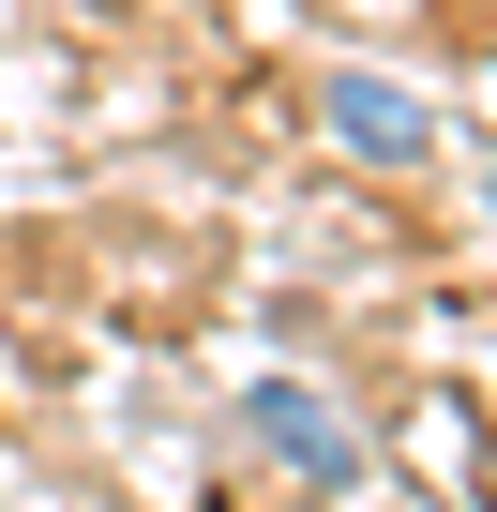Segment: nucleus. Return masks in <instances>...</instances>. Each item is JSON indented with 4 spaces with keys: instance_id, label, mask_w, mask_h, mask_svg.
I'll return each mask as SVG.
<instances>
[{
    "instance_id": "obj_1",
    "label": "nucleus",
    "mask_w": 497,
    "mask_h": 512,
    "mask_svg": "<svg viewBox=\"0 0 497 512\" xmlns=\"http://www.w3.org/2000/svg\"><path fill=\"white\" fill-rule=\"evenodd\" d=\"M241 422H257V452H272L287 482H317V497H347V482H362V437H347L302 377H257V392H241Z\"/></svg>"
},
{
    "instance_id": "obj_2",
    "label": "nucleus",
    "mask_w": 497,
    "mask_h": 512,
    "mask_svg": "<svg viewBox=\"0 0 497 512\" xmlns=\"http://www.w3.org/2000/svg\"><path fill=\"white\" fill-rule=\"evenodd\" d=\"M317 121H332V151H347V166H422V151H437V106H422L407 76H362V61L317 91Z\"/></svg>"
}]
</instances>
